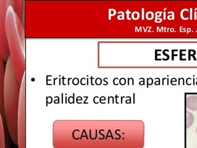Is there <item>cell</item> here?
<instances>
[{
    "instance_id": "obj_1",
    "label": "cell",
    "mask_w": 197,
    "mask_h": 148,
    "mask_svg": "<svg viewBox=\"0 0 197 148\" xmlns=\"http://www.w3.org/2000/svg\"><path fill=\"white\" fill-rule=\"evenodd\" d=\"M187 107L192 111H197V96H190L187 98L186 100Z\"/></svg>"
},
{
    "instance_id": "obj_2",
    "label": "cell",
    "mask_w": 197,
    "mask_h": 148,
    "mask_svg": "<svg viewBox=\"0 0 197 148\" xmlns=\"http://www.w3.org/2000/svg\"><path fill=\"white\" fill-rule=\"evenodd\" d=\"M194 121V117L193 114L189 112H187L186 114V127L187 128L190 127Z\"/></svg>"
},
{
    "instance_id": "obj_3",
    "label": "cell",
    "mask_w": 197,
    "mask_h": 148,
    "mask_svg": "<svg viewBox=\"0 0 197 148\" xmlns=\"http://www.w3.org/2000/svg\"><path fill=\"white\" fill-rule=\"evenodd\" d=\"M196 132H197V130H196Z\"/></svg>"
},
{
    "instance_id": "obj_4",
    "label": "cell",
    "mask_w": 197,
    "mask_h": 148,
    "mask_svg": "<svg viewBox=\"0 0 197 148\" xmlns=\"http://www.w3.org/2000/svg\"></svg>"
}]
</instances>
